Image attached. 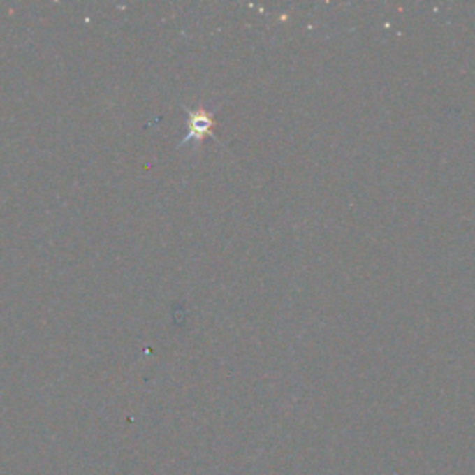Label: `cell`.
I'll use <instances>...</instances> for the list:
<instances>
[{
  "instance_id": "1",
  "label": "cell",
  "mask_w": 475,
  "mask_h": 475,
  "mask_svg": "<svg viewBox=\"0 0 475 475\" xmlns=\"http://www.w3.org/2000/svg\"><path fill=\"white\" fill-rule=\"evenodd\" d=\"M212 126V115L205 114L203 110L200 112H197V114L191 115V126H189V134L186 136V140L184 141H189L191 138H200V136H205L208 130H210Z\"/></svg>"
}]
</instances>
